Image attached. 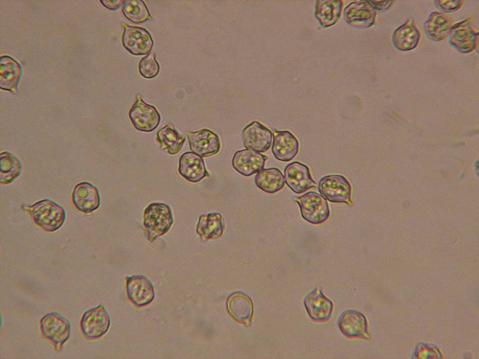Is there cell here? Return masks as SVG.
Segmentation results:
<instances>
[{
	"label": "cell",
	"instance_id": "ffe728a7",
	"mask_svg": "<svg viewBox=\"0 0 479 359\" xmlns=\"http://www.w3.org/2000/svg\"><path fill=\"white\" fill-rule=\"evenodd\" d=\"M346 21L357 27L371 25L375 17V11L368 1H354L348 5L344 10Z\"/></svg>",
	"mask_w": 479,
	"mask_h": 359
},
{
	"label": "cell",
	"instance_id": "ba28073f",
	"mask_svg": "<svg viewBox=\"0 0 479 359\" xmlns=\"http://www.w3.org/2000/svg\"><path fill=\"white\" fill-rule=\"evenodd\" d=\"M122 36L124 48L135 55L148 54L154 42L149 32L145 28L125 24Z\"/></svg>",
	"mask_w": 479,
	"mask_h": 359
},
{
	"label": "cell",
	"instance_id": "d4e9b609",
	"mask_svg": "<svg viewBox=\"0 0 479 359\" xmlns=\"http://www.w3.org/2000/svg\"><path fill=\"white\" fill-rule=\"evenodd\" d=\"M342 7V3L340 0L317 1L315 7V16L323 26H330L338 20Z\"/></svg>",
	"mask_w": 479,
	"mask_h": 359
},
{
	"label": "cell",
	"instance_id": "44dd1931",
	"mask_svg": "<svg viewBox=\"0 0 479 359\" xmlns=\"http://www.w3.org/2000/svg\"><path fill=\"white\" fill-rule=\"evenodd\" d=\"M224 230V219L220 213L202 215L197 226V232L203 240L220 238Z\"/></svg>",
	"mask_w": 479,
	"mask_h": 359
},
{
	"label": "cell",
	"instance_id": "52a82bcc",
	"mask_svg": "<svg viewBox=\"0 0 479 359\" xmlns=\"http://www.w3.org/2000/svg\"><path fill=\"white\" fill-rule=\"evenodd\" d=\"M136 98L129 112V118L137 130L152 132L159 125L160 114L155 107L145 103L140 95H137Z\"/></svg>",
	"mask_w": 479,
	"mask_h": 359
},
{
	"label": "cell",
	"instance_id": "cb8c5ba5",
	"mask_svg": "<svg viewBox=\"0 0 479 359\" xmlns=\"http://www.w3.org/2000/svg\"><path fill=\"white\" fill-rule=\"evenodd\" d=\"M157 140L162 150H166L172 155L179 152L186 140L173 126L167 125L157 133Z\"/></svg>",
	"mask_w": 479,
	"mask_h": 359
},
{
	"label": "cell",
	"instance_id": "7c38bea8",
	"mask_svg": "<svg viewBox=\"0 0 479 359\" xmlns=\"http://www.w3.org/2000/svg\"><path fill=\"white\" fill-rule=\"evenodd\" d=\"M272 136L271 132L257 121L247 125L242 133L244 147L258 153H264L269 149Z\"/></svg>",
	"mask_w": 479,
	"mask_h": 359
},
{
	"label": "cell",
	"instance_id": "e0dca14e",
	"mask_svg": "<svg viewBox=\"0 0 479 359\" xmlns=\"http://www.w3.org/2000/svg\"><path fill=\"white\" fill-rule=\"evenodd\" d=\"M299 143L295 137L288 131H273L272 152L279 161L288 162L298 154Z\"/></svg>",
	"mask_w": 479,
	"mask_h": 359
},
{
	"label": "cell",
	"instance_id": "f546056e",
	"mask_svg": "<svg viewBox=\"0 0 479 359\" xmlns=\"http://www.w3.org/2000/svg\"><path fill=\"white\" fill-rule=\"evenodd\" d=\"M100 1L107 8L115 10L123 5L124 0H101Z\"/></svg>",
	"mask_w": 479,
	"mask_h": 359
},
{
	"label": "cell",
	"instance_id": "8fae6325",
	"mask_svg": "<svg viewBox=\"0 0 479 359\" xmlns=\"http://www.w3.org/2000/svg\"><path fill=\"white\" fill-rule=\"evenodd\" d=\"M284 173L286 184L296 193L300 194L317 186L309 168L299 162L289 164L285 167Z\"/></svg>",
	"mask_w": 479,
	"mask_h": 359
},
{
	"label": "cell",
	"instance_id": "7a4b0ae2",
	"mask_svg": "<svg viewBox=\"0 0 479 359\" xmlns=\"http://www.w3.org/2000/svg\"><path fill=\"white\" fill-rule=\"evenodd\" d=\"M173 222L171 210L166 204L152 203L144 210L143 226L150 242L166 233Z\"/></svg>",
	"mask_w": 479,
	"mask_h": 359
},
{
	"label": "cell",
	"instance_id": "5bb4252c",
	"mask_svg": "<svg viewBox=\"0 0 479 359\" xmlns=\"http://www.w3.org/2000/svg\"><path fill=\"white\" fill-rule=\"evenodd\" d=\"M72 199L75 207L84 213L94 211L98 208L100 203L97 188L88 182L79 183L75 186Z\"/></svg>",
	"mask_w": 479,
	"mask_h": 359
},
{
	"label": "cell",
	"instance_id": "9c48e42d",
	"mask_svg": "<svg viewBox=\"0 0 479 359\" xmlns=\"http://www.w3.org/2000/svg\"><path fill=\"white\" fill-rule=\"evenodd\" d=\"M126 289L128 299L138 307L148 305L155 297V291L152 282L143 275L127 276L126 279Z\"/></svg>",
	"mask_w": 479,
	"mask_h": 359
},
{
	"label": "cell",
	"instance_id": "603a6c76",
	"mask_svg": "<svg viewBox=\"0 0 479 359\" xmlns=\"http://www.w3.org/2000/svg\"><path fill=\"white\" fill-rule=\"evenodd\" d=\"M21 73L19 64L8 56L0 58V86L1 89L14 91Z\"/></svg>",
	"mask_w": 479,
	"mask_h": 359
},
{
	"label": "cell",
	"instance_id": "8992f818",
	"mask_svg": "<svg viewBox=\"0 0 479 359\" xmlns=\"http://www.w3.org/2000/svg\"><path fill=\"white\" fill-rule=\"evenodd\" d=\"M110 325V317L102 304L86 311L80 321L81 332L89 340L103 336L108 331Z\"/></svg>",
	"mask_w": 479,
	"mask_h": 359
},
{
	"label": "cell",
	"instance_id": "9a60e30c",
	"mask_svg": "<svg viewBox=\"0 0 479 359\" xmlns=\"http://www.w3.org/2000/svg\"><path fill=\"white\" fill-rule=\"evenodd\" d=\"M304 303L309 316L314 321L323 322L329 319L333 304L320 289L315 288L306 295Z\"/></svg>",
	"mask_w": 479,
	"mask_h": 359
},
{
	"label": "cell",
	"instance_id": "277c9868",
	"mask_svg": "<svg viewBox=\"0 0 479 359\" xmlns=\"http://www.w3.org/2000/svg\"><path fill=\"white\" fill-rule=\"evenodd\" d=\"M40 326L43 336L52 344L56 351H60L70 335L68 320L57 313H50L41 318Z\"/></svg>",
	"mask_w": 479,
	"mask_h": 359
},
{
	"label": "cell",
	"instance_id": "6da1fadb",
	"mask_svg": "<svg viewBox=\"0 0 479 359\" xmlns=\"http://www.w3.org/2000/svg\"><path fill=\"white\" fill-rule=\"evenodd\" d=\"M33 221L42 229L53 232L63 224L66 217L64 209L54 201L45 199L24 207Z\"/></svg>",
	"mask_w": 479,
	"mask_h": 359
},
{
	"label": "cell",
	"instance_id": "4316f807",
	"mask_svg": "<svg viewBox=\"0 0 479 359\" xmlns=\"http://www.w3.org/2000/svg\"><path fill=\"white\" fill-rule=\"evenodd\" d=\"M122 10L125 17L135 23H143L152 18L143 0H124Z\"/></svg>",
	"mask_w": 479,
	"mask_h": 359
},
{
	"label": "cell",
	"instance_id": "30bf717a",
	"mask_svg": "<svg viewBox=\"0 0 479 359\" xmlns=\"http://www.w3.org/2000/svg\"><path fill=\"white\" fill-rule=\"evenodd\" d=\"M186 134L191 150L201 157H211L220 151V138L212 131L203 129L196 132L187 131Z\"/></svg>",
	"mask_w": 479,
	"mask_h": 359
},
{
	"label": "cell",
	"instance_id": "484cf974",
	"mask_svg": "<svg viewBox=\"0 0 479 359\" xmlns=\"http://www.w3.org/2000/svg\"><path fill=\"white\" fill-rule=\"evenodd\" d=\"M0 156V182L8 184L12 182L20 174L21 163L14 155L9 152H2Z\"/></svg>",
	"mask_w": 479,
	"mask_h": 359
},
{
	"label": "cell",
	"instance_id": "3957f363",
	"mask_svg": "<svg viewBox=\"0 0 479 359\" xmlns=\"http://www.w3.org/2000/svg\"><path fill=\"white\" fill-rule=\"evenodd\" d=\"M295 201L299 206L302 217L311 224H321L329 217L327 201L316 192H307L297 197Z\"/></svg>",
	"mask_w": 479,
	"mask_h": 359
},
{
	"label": "cell",
	"instance_id": "d6986e66",
	"mask_svg": "<svg viewBox=\"0 0 479 359\" xmlns=\"http://www.w3.org/2000/svg\"><path fill=\"white\" fill-rule=\"evenodd\" d=\"M178 171L187 180L197 182L209 176L203 159L193 152H186L180 158Z\"/></svg>",
	"mask_w": 479,
	"mask_h": 359
},
{
	"label": "cell",
	"instance_id": "83f0119b",
	"mask_svg": "<svg viewBox=\"0 0 479 359\" xmlns=\"http://www.w3.org/2000/svg\"><path fill=\"white\" fill-rule=\"evenodd\" d=\"M394 36L398 48L409 50L418 44L419 32L413 24L407 22L396 30Z\"/></svg>",
	"mask_w": 479,
	"mask_h": 359
},
{
	"label": "cell",
	"instance_id": "7402d4cb",
	"mask_svg": "<svg viewBox=\"0 0 479 359\" xmlns=\"http://www.w3.org/2000/svg\"><path fill=\"white\" fill-rule=\"evenodd\" d=\"M254 181L258 188L269 193L280 190L285 184L284 177L277 168L262 169L255 176Z\"/></svg>",
	"mask_w": 479,
	"mask_h": 359
},
{
	"label": "cell",
	"instance_id": "4fadbf2b",
	"mask_svg": "<svg viewBox=\"0 0 479 359\" xmlns=\"http://www.w3.org/2000/svg\"><path fill=\"white\" fill-rule=\"evenodd\" d=\"M267 157L249 149L236 152L232 159L233 168L245 177L250 176L262 170Z\"/></svg>",
	"mask_w": 479,
	"mask_h": 359
},
{
	"label": "cell",
	"instance_id": "2e32d148",
	"mask_svg": "<svg viewBox=\"0 0 479 359\" xmlns=\"http://www.w3.org/2000/svg\"><path fill=\"white\" fill-rule=\"evenodd\" d=\"M227 311L236 322L248 325L252 320L253 314V303L251 299L240 292L232 294L227 302Z\"/></svg>",
	"mask_w": 479,
	"mask_h": 359
},
{
	"label": "cell",
	"instance_id": "ac0fdd59",
	"mask_svg": "<svg viewBox=\"0 0 479 359\" xmlns=\"http://www.w3.org/2000/svg\"><path fill=\"white\" fill-rule=\"evenodd\" d=\"M342 333L349 338H368L367 322L364 316L355 310L342 313L338 321Z\"/></svg>",
	"mask_w": 479,
	"mask_h": 359
},
{
	"label": "cell",
	"instance_id": "f1b7e54d",
	"mask_svg": "<svg viewBox=\"0 0 479 359\" xmlns=\"http://www.w3.org/2000/svg\"><path fill=\"white\" fill-rule=\"evenodd\" d=\"M139 71L141 75L148 79L156 77L160 70L159 64L153 52L148 54L141 59L139 63Z\"/></svg>",
	"mask_w": 479,
	"mask_h": 359
},
{
	"label": "cell",
	"instance_id": "5b68a950",
	"mask_svg": "<svg viewBox=\"0 0 479 359\" xmlns=\"http://www.w3.org/2000/svg\"><path fill=\"white\" fill-rule=\"evenodd\" d=\"M318 188L321 195L331 202L353 205L351 184L343 176L330 175L323 177L319 181Z\"/></svg>",
	"mask_w": 479,
	"mask_h": 359
}]
</instances>
